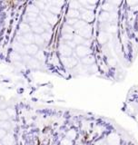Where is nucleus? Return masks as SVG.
I'll return each instance as SVG.
<instances>
[{
	"instance_id": "nucleus-24",
	"label": "nucleus",
	"mask_w": 138,
	"mask_h": 145,
	"mask_svg": "<svg viewBox=\"0 0 138 145\" xmlns=\"http://www.w3.org/2000/svg\"><path fill=\"white\" fill-rule=\"evenodd\" d=\"M86 25H88V24L87 23H85V21H83V20H78V21L76 22V24L74 25L73 27H74V29L75 30V31L78 32V31H80L82 28H84Z\"/></svg>"
},
{
	"instance_id": "nucleus-35",
	"label": "nucleus",
	"mask_w": 138,
	"mask_h": 145,
	"mask_svg": "<svg viewBox=\"0 0 138 145\" xmlns=\"http://www.w3.org/2000/svg\"><path fill=\"white\" fill-rule=\"evenodd\" d=\"M8 118V114L5 111H0V120L1 121H5Z\"/></svg>"
},
{
	"instance_id": "nucleus-37",
	"label": "nucleus",
	"mask_w": 138,
	"mask_h": 145,
	"mask_svg": "<svg viewBox=\"0 0 138 145\" xmlns=\"http://www.w3.org/2000/svg\"><path fill=\"white\" fill-rule=\"evenodd\" d=\"M31 59H32V56H28V55H25V56H22V61H24L26 63H28V62H29Z\"/></svg>"
},
{
	"instance_id": "nucleus-1",
	"label": "nucleus",
	"mask_w": 138,
	"mask_h": 145,
	"mask_svg": "<svg viewBox=\"0 0 138 145\" xmlns=\"http://www.w3.org/2000/svg\"><path fill=\"white\" fill-rule=\"evenodd\" d=\"M74 53H75L76 57L83 59V58L92 55V50L90 47H86L85 45H77L74 49Z\"/></svg>"
},
{
	"instance_id": "nucleus-34",
	"label": "nucleus",
	"mask_w": 138,
	"mask_h": 145,
	"mask_svg": "<svg viewBox=\"0 0 138 145\" xmlns=\"http://www.w3.org/2000/svg\"><path fill=\"white\" fill-rule=\"evenodd\" d=\"M41 27L44 28V30H45V32H50V33H52V27H51V26L48 24V23L42 24V25H41Z\"/></svg>"
},
{
	"instance_id": "nucleus-29",
	"label": "nucleus",
	"mask_w": 138,
	"mask_h": 145,
	"mask_svg": "<svg viewBox=\"0 0 138 145\" xmlns=\"http://www.w3.org/2000/svg\"><path fill=\"white\" fill-rule=\"evenodd\" d=\"M35 59H36L37 61H39V62H41V61H44L45 58V53L43 52V51H38V53L35 55Z\"/></svg>"
},
{
	"instance_id": "nucleus-10",
	"label": "nucleus",
	"mask_w": 138,
	"mask_h": 145,
	"mask_svg": "<svg viewBox=\"0 0 138 145\" xmlns=\"http://www.w3.org/2000/svg\"><path fill=\"white\" fill-rule=\"evenodd\" d=\"M26 51H27V55H28L30 56H34L38 53L39 47L37 45H34V44H32V45H29L26 46Z\"/></svg>"
},
{
	"instance_id": "nucleus-40",
	"label": "nucleus",
	"mask_w": 138,
	"mask_h": 145,
	"mask_svg": "<svg viewBox=\"0 0 138 145\" xmlns=\"http://www.w3.org/2000/svg\"><path fill=\"white\" fill-rule=\"evenodd\" d=\"M62 145H72L71 140H69L67 138H65L64 140L62 141Z\"/></svg>"
},
{
	"instance_id": "nucleus-3",
	"label": "nucleus",
	"mask_w": 138,
	"mask_h": 145,
	"mask_svg": "<svg viewBox=\"0 0 138 145\" xmlns=\"http://www.w3.org/2000/svg\"><path fill=\"white\" fill-rule=\"evenodd\" d=\"M61 63L66 67V68L72 69L74 68L75 66L78 64V60L77 57H74V56H69V57H61L60 58Z\"/></svg>"
},
{
	"instance_id": "nucleus-9",
	"label": "nucleus",
	"mask_w": 138,
	"mask_h": 145,
	"mask_svg": "<svg viewBox=\"0 0 138 145\" xmlns=\"http://www.w3.org/2000/svg\"><path fill=\"white\" fill-rule=\"evenodd\" d=\"M97 41L101 45H105L109 41V34L104 31H100L97 35Z\"/></svg>"
},
{
	"instance_id": "nucleus-39",
	"label": "nucleus",
	"mask_w": 138,
	"mask_h": 145,
	"mask_svg": "<svg viewBox=\"0 0 138 145\" xmlns=\"http://www.w3.org/2000/svg\"><path fill=\"white\" fill-rule=\"evenodd\" d=\"M0 127H2L4 129H7L8 127H9V123H8L7 121H0Z\"/></svg>"
},
{
	"instance_id": "nucleus-41",
	"label": "nucleus",
	"mask_w": 138,
	"mask_h": 145,
	"mask_svg": "<svg viewBox=\"0 0 138 145\" xmlns=\"http://www.w3.org/2000/svg\"><path fill=\"white\" fill-rule=\"evenodd\" d=\"M127 4L130 5V7H133V6H136L138 5V1H128Z\"/></svg>"
},
{
	"instance_id": "nucleus-33",
	"label": "nucleus",
	"mask_w": 138,
	"mask_h": 145,
	"mask_svg": "<svg viewBox=\"0 0 138 145\" xmlns=\"http://www.w3.org/2000/svg\"><path fill=\"white\" fill-rule=\"evenodd\" d=\"M77 21H78V19H75V18H67V25H68V26H71V27H74V25L76 24Z\"/></svg>"
},
{
	"instance_id": "nucleus-7",
	"label": "nucleus",
	"mask_w": 138,
	"mask_h": 145,
	"mask_svg": "<svg viewBox=\"0 0 138 145\" xmlns=\"http://www.w3.org/2000/svg\"><path fill=\"white\" fill-rule=\"evenodd\" d=\"M43 15L46 17V19H47V23L49 25H50L51 27H53V26H55V25L57 23V20H58V18H57V16H56V15H53L52 13H50L48 10H44L43 11Z\"/></svg>"
},
{
	"instance_id": "nucleus-30",
	"label": "nucleus",
	"mask_w": 138,
	"mask_h": 145,
	"mask_svg": "<svg viewBox=\"0 0 138 145\" xmlns=\"http://www.w3.org/2000/svg\"><path fill=\"white\" fill-rule=\"evenodd\" d=\"M74 34H62V39L64 40L65 42L67 41H73L74 39Z\"/></svg>"
},
{
	"instance_id": "nucleus-8",
	"label": "nucleus",
	"mask_w": 138,
	"mask_h": 145,
	"mask_svg": "<svg viewBox=\"0 0 138 145\" xmlns=\"http://www.w3.org/2000/svg\"><path fill=\"white\" fill-rule=\"evenodd\" d=\"M120 138L117 133L113 132L111 134L108 135L107 137V144L108 145H119Z\"/></svg>"
},
{
	"instance_id": "nucleus-4",
	"label": "nucleus",
	"mask_w": 138,
	"mask_h": 145,
	"mask_svg": "<svg viewBox=\"0 0 138 145\" xmlns=\"http://www.w3.org/2000/svg\"><path fill=\"white\" fill-rule=\"evenodd\" d=\"M34 34L30 32V33H27V34L20 35V36L17 38V40H18L19 44H21V45L27 46V45L34 44Z\"/></svg>"
},
{
	"instance_id": "nucleus-14",
	"label": "nucleus",
	"mask_w": 138,
	"mask_h": 145,
	"mask_svg": "<svg viewBox=\"0 0 138 145\" xmlns=\"http://www.w3.org/2000/svg\"><path fill=\"white\" fill-rule=\"evenodd\" d=\"M31 30H32V28H31L29 24H27V23H21L20 26H19V32L22 33L23 34H27V33H30Z\"/></svg>"
},
{
	"instance_id": "nucleus-22",
	"label": "nucleus",
	"mask_w": 138,
	"mask_h": 145,
	"mask_svg": "<svg viewBox=\"0 0 138 145\" xmlns=\"http://www.w3.org/2000/svg\"><path fill=\"white\" fill-rule=\"evenodd\" d=\"M27 65L33 69H38L40 67V62L39 61H37L35 58H32V59L28 62Z\"/></svg>"
},
{
	"instance_id": "nucleus-32",
	"label": "nucleus",
	"mask_w": 138,
	"mask_h": 145,
	"mask_svg": "<svg viewBox=\"0 0 138 145\" xmlns=\"http://www.w3.org/2000/svg\"><path fill=\"white\" fill-rule=\"evenodd\" d=\"M107 64L111 67H114L117 64V61L114 58H108L107 59Z\"/></svg>"
},
{
	"instance_id": "nucleus-17",
	"label": "nucleus",
	"mask_w": 138,
	"mask_h": 145,
	"mask_svg": "<svg viewBox=\"0 0 138 145\" xmlns=\"http://www.w3.org/2000/svg\"><path fill=\"white\" fill-rule=\"evenodd\" d=\"M46 7L47 9H45V10H48L50 13H52L53 15H59V14L61 13V7H58V6H55V5H52L49 4V5H46Z\"/></svg>"
},
{
	"instance_id": "nucleus-23",
	"label": "nucleus",
	"mask_w": 138,
	"mask_h": 145,
	"mask_svg": "<svg viewBox=\"0 0 138 145\" xmlns=\"http://www.w3.org/2000/svg\"><path fill=\"white\" fill-rule=\"evenodd\" d=\"M73 41H74V43L76 45V46H77V45H84L85 39V38H83L82 36H80L79 34H74Z\"/></svg>"
},
{
	"instance_id": "nucleus-25",
	"label": "nucleus",
	"mask_w": 138,
	"mask_h": 145,
	"mask_svg": "<svg viewBox=\"0 0 138 145\" xmlns=\"http://www.w3.org/2000/svg\"><path fill=\"white\" fill-rule=\"evenodd\" d=\"M39 12H40V10L34 5V4H33V3L30 5H28V7L27 8V13H33V14H36V15H38Z\"/></svg>"
},
{
	"instance_id": "nucleus-31",
	"label": "nucleus",
	"mask_w": 138,
	"mask_h": 145,
	"mask_svg": "<svg viewBox=\"0 0 138 145\" xmlns=\"http://www.w3.org/2000/svg\"><path fill=\"white\" fill-rule=\"evenodd\" d=\"M67 139H69V140H74V138L76 137V132H75L74 130H70L67 132Z\"/></svg>"
},
{
	"instance_id": "nucleus-27",
	"label": "nucleus",
	"mask_w": 138,
	"mask_h": 145,
	"mask_svg": "<svg viewBox=\"0 0 138 145\" xmlns=\"http://www.w3.org/2000/svg\"><path fill=\"white\" fill-rule=\"evenodd\" d=\"M35 6H36L39 10H45V7H46V5H45V2H43V1H36V2L33 3Z\"/></svg>"
},
{
	"instance_id": "nucleus-18",
	"label": "nucleus",
	"mask_w": 138,
	"mask_h": 145,
	"mask_svg": "<svg viewBox=\"0 0 138 145\" xmlns=\"http://www.w3.org/2000/svg\"><path fill=\"white\" fill-rule=\"evenodd\" d=\"M9 58L13 61L14 63H16V62H21L22 61V56L19 55L18 53H16V51H12L9 54Z\"/></svg>"
},
{
	"instance_id": "nucleus-15",
	"label": "nucleus",
	"mask_w": 138,
	"mask_h": 145,
	"mask_svg": "<svg viewBox=\"0 0 138 145\" xmlns=\"http://www.w3.org/2000/svg\"><path fill=\"white\" fill-rule=\"evenodd\" d=\"M14 49L16 51V53H18L19 55H21L22 56H25V55H27V51H26V46L21 44H16V45L14 46Z\"/></svg>"
},
{
	"instance_id": "nucleus-43",
	"label": "nucleus",
	"mask_w": 138,
	"mask_h": 145,
	"mask_svg": "<svg viewBox=\"0 0 138 145\" xmlns=\"http://www.w3.org/2000/svg\"><path fill=\"white\" fill-rule=\"evenodd\" d=\"M5 134V132H4V131H2V130H0V139H1L2 137H4Z\"/></svg>"
},
{
	"instance_id": "nucleus-42",
	"label": "nucleus",
	"mask_w": 138,
	"mask_h": 145,
	"mask_svg": "<svg viewBox=\"0 0 138 145\" xmlns=\"http://www.w3.org/2000/svg\"><path fill=\"white\" fill-rule=\"evenodd\" d=\"M6 113H7V114L8 115H15L16 114V112H15V110L14 109H12V108H8L7 110H6Z\"/></svg>"
},
{
	"instance_id": "nucleus-2",
	"label": "nucleus",
	"mask_w": 138,
	"mask_h": 145,
	"mask_svg": "<svg viewBox=\"0 0 138 145\" xmlns=\"http://www.w3.org/2000/svg\"><path fill=\"white\" fill-rule=\"evenodd\" d=\"M79 11H80V17L85 23L90 24V23H92L95 20V13H94V11L87 10L85 8H81Z\"/></svg>"
},
{
	"instance_id": "nucleus-12",
	"label": "nucleus",
	"mask_w": 138,
	"mask_h": 145,
	"mask_svg": "<svg viewBox=\"0 0 138 145\" xmlns=\"http://www.w3.org/2000/svg\"><path fill=\"white\" fill-rule=\"evenodd\" d=\"M99 23L100 24H104V23H108L109 19H110V13L105 12V11H102L100 15H99Z\"/></svg>"
},
{
	"instance_id": "nucleus-16",
	"label": "nucleus",
	"mask_w": 138,
	"mask_h": 145,
	"mask_svg": "<svg viewBox=\"0 0 138 145\" xmlns=\"http://www.w3.org/2000/svg\"><path fill=\"white\" fill-rule=\"evenodd\" d=\"M67 18H75L78 19L80 17V11L74 9H68L67 11Z\"/></svg>"
},
{
	"instance_id": "nucleus-11",
	"label": "nucleus",
	"mask_w": 138,
	"mask_h": 145,
	"mask_svg": "<svg viewBox=\"0 0 138 145\" xmlns=\"http://www.w3.org/2000/svg\"><path fill=\"white\" fill-rule=\"evenodd\" d=\"M81 62H82V63L84 65L91 66V65H93V64H95V63H96V58H95L94 56L90 55V56H86V57L81 59Z\"/></svg>"
},
{
	"instance_id": "nucleus-21",
	"label": "nucleus",
	"mask_w": 138,
	"mask_h": 145,
	"mask_svg": "<svg viewBox=\"0 0 138 145\" xmlns=\"http://www.w3.org/2000/svg\"><path fill=\"white\" fill-rule=\"evenodd\" d=\"M82 7L79 1H70L69 2V9H74V10H80Z\"/></svg>"
},
{
	"instance_id": "nucleus-20",
	"label": "nucleus",
	"mask_w": 138,
	"mask_h": 145,
	"mask_svg": "<svg viewBox=\"0 0 138 145\" xmlns=\"http://www.w3.org/2000/svg\"><path fill=\"white\" fill-rule=\"evenodd\" d=\"M45 41H44V39H43V37L40 35V34H34V44L35 45H37L38 47L39 46H42V45H44V44H45Z\"/></svg>"
},
{
	"instance_id": "nucleus-19",
	"label": "nucleus",
	"mask_w": 138,
	"mask_h": 145,
	"mask_svg": "<svg viewBox=\"0 0 138 145\" xmlns=\"http://www.w3.org/2000/svg\"><path fill=\"white\" fill-rule=\"evenodd\" d=\"M75 32V30L74 29V27H71V26H68V25H64L63 27H62V34H74V33Z\"/></svg>"
},
{
	"instance_id": "nucleus-36",
	"label": "nucleus",
	"mask_w": 138,
	"mask_h": 145,
	"mask_svg": "<svg viewBox=\"0 0 138 145\" xmlns=\"http://www.w3.org/2000/svg\"><path fill=\"white\" fill-rule=\"evenodd\" d=\"M49 4L52 5H55V6L61 7L62 5H64V2L63 1H52V2H49Z\"/></svg>"
},
{
	"instance_id": "nucleus-38",
	"label": "nucleus",
	"mask_w": 138,
	"mask_h": 145,
	"mask_svg": "<svg viewBox=\"0 0 138 145\" xmlns=\"http://www.w3.org/2000/svg\"><path fill=\"white\" fill-rule=\"evenodd\" d=\"M65 44L68 45L69 47H71L72 49H75L76 47V45L74 43V41H67V42H65Z\"/></svg>"
},
{
	"instance_id": "nucleus-13",
	"label": "nucleus",
	"mask_w": 138,
	"mask_h": 145,
	"mask_svg": "<svg viewBox=\"0 0 138 145\" xmlns=\"http://www.w3.org/2000/svg\"><path fill=\"white\" fill-rule=\"evenodd\" d=\"M102 9H103V11H105V12H108V13H112V12H114V11L115 6L112 5L110 1H106V2L103 3V5H102Z\"/></svg>"
},
{
	"instance_id": "nucleus-28",
	"label": "nucleus",
	"mask_w": 138,
	"mask_h": 145,
	"mask_svg": "<svg viewBox=\"0 0 138 145\" xmlns=\"http://www.w3.org/2000/svg\"><path fill=\"white\" fill-rule=\"evenodd\" d=\"M41 36L43 37V39H44V41L45 43H48L51 40V38H52V33H50V32H45L44 34H41Z\"/></svg>"
},
{
	"instance_id": "nucleus-44",
	"label": "nucleus",
	"mask_w": 138,
	"mask_h": 145,
	"mask_svg": "<svg viewBox=\"0 0 138 145\" xmlns=\"http://www.w3.org/2000/svg\"><path fill=\"white\" fill-rule=\"evenodd\" d=\"M102 145H108L107 143H104V144H102Z\"/></svg>"
},
{
	"instance_id": "nucleus-6",
	"label": "nucleus",
	"mask_w": 138,
	"mask_h": 145,
	"mask_svg": "<svg viewBox=\"0 0 138 145\" xmlns=\"http://www.w3.org/2000/svg\"><path fill=\"white\" fill-rule=\"evenodd\" d=\"M77 34H79L80 36H82L83 38H85L86 40H90L93 34V31H92V27L90 25H86L84 28H82L80 31L77 32Z\"/></svg>"
},
{
	"instance_id": "nucleus-26",
	"label": "nucleus",
	"mask_w": 138,
	"mask_h": 145,
	"mask_svg": "<svg viewBox=\"0 0 138 145\" xmlns=\"http://www.w3.org/2000/svg\"><path fill=\"white\" fill-rule=\"evenodd\" d=\"M32 31L34 33V34H40V35L45 32V30H44V28L41 27V25H40V26H37V27H32Z\"/></svg>"
},
{
	"instance_id": "nucleus-5",
	"label": "nucleus",
	"mask_w": 138,
	"mask_h": 145,
	"mask_svg": "<svg viewBox=\"0 0 138 145\" xmlns=\"http://www.w3.org/2000/svg\"><path fill=\"white\" fill-rule=\"evenodd\" d=\"M58 53L61 57H69L72 56L74 54V51L71 47H69L68 45L66 44H60L58 46Z\"/></svg>"
}]
</instances>
